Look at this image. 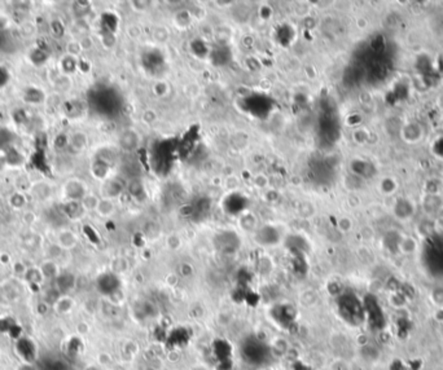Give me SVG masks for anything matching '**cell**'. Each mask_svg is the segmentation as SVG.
<instances>
[{"mask_svg": "<svg viewBox=\"0 0 443 370\" xmlns=\"http://www.w3.org/2000/svg\"><path fill=\"white\" fill-rule=\"evenodd\" d=\"M270 348L254 337L246 338L241 343V356H244V359L250 365H255V366L265 365L270 360Z\"/></svg>", "mask_w": 443, "mask_h": 370, "instance_id": "6da1fadb", "label": "cell"}, {"mask_svg": "<svg viewBox=\"0 0 443 370\" xmlns=\"http://www.w3.org/2000/svg\"><path fill=\"white\" fill-rule=\"evenodd\" d=\"M17 351L25 361H31L35 357V347L30 339H21L17 343Z\"/></svg>", "mask_w": 443, "mask_h": 370, "instance_id": "7a4b0ae2", "label": "cell"}, {"mask_svg": "<svg viewBox=\"0 0 443 370\" xmlns=\"http://www.w3.org/2000/svg\"><path fill=\"white\" fill-rule=\"evenodd\" d=\"M58 242H60L61 248L70 249L73 248V246H75V243H77V237L74 236L73 232H61L60 236H58Z\"/></svg>", "mask_w": 443, "mask_h": 370, "instance_id": "3957f363", "label": "cell"}]
</instances>
